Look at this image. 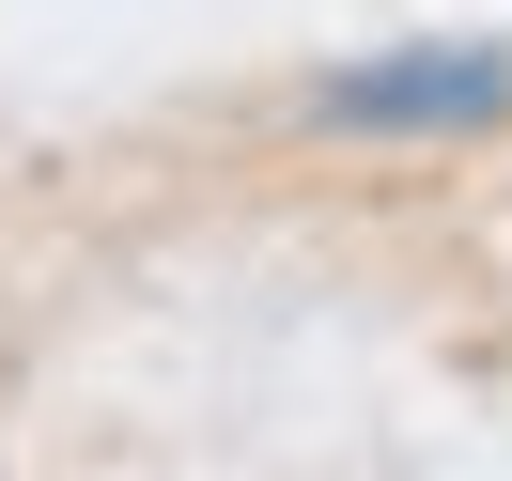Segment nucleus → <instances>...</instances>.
I'll use <instances>...</instances> for the list:
<instances>
[{"mask_svg":"<svg viewBox=\"0 0 512 481\" xmlns=\"http://www.w3.org/2000/svg\"><path fill=\"white\" fill-rule=\"evenodd\" d=\"M311 125L326 140H481V125H512V47L419 32V47H373V63H326Z\"/></svg>","mask_w":512,"mask_h":481,"instance_id":"nucleus-1","label":"nucleus"}]
</instances>
